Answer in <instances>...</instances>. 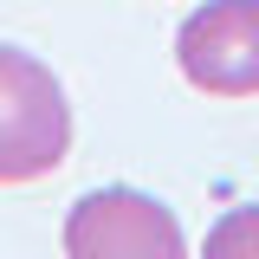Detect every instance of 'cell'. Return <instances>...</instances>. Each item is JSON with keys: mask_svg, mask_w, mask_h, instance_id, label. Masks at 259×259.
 Masks as SVG:
<instances>
[{"mask_svg": "<svg viewBox=\"0 0 259 259\" xmlns=\"http://www.w3.org/2000/svg\"><path fill=\"white\" fill-rule=\"evenodd\" d=\"M65 253L71 259H175L188 253V233L156 194L91 188L65 214Z\"/></svg>", "mask_w": 259, "mask_h": 259, "instance_id": "obj_2", "label": "cell"}, {"mask_svg": "<svg viewBox=\"0 0 259 259\" xmlns=\"http://www.w3.org/2000/svg\"><path fill=\"white\" fill-rule=\"evenodd\" d=\"M175 65L194 91L253 97L259 91V0H201L175 32Z\"/></svg>", "mask_w": 259, "mask_h": 259, "instance_id": "obj_3", "label": "cell"}, {"mask_svg": "<svg viewBox=\"0 0 259 259\" xmlns=\"http://www.w3.org/2000/svg\"><path fill=\"white\" fill-rule=\"evenodd\" d=\"M71 149V104L52 65L0 46V188L52 175Z\"/></svg>", "mask_w": 259, "mask_h": 259, "instance_id": "obj_1", "label": "cell"}, {"mask_svg": "<svg viewBox=\"0 0 259 259\" xmlns=\"http://www.w3.org/2000/svg\"><path fill=\"white\" fill-rule=\"evenodd\" d=\"M201 253H207V259H259V207H233V214H221V221L207 227Z\"/></svg>", "mask_w": 259, "mask_h": 259, "instance_id": "obj_4", "label": "cell"}]
</instances>
